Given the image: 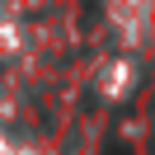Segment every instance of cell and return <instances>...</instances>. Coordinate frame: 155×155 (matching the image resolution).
Returning <instances> with one entry per match:
<instances>
[{
  "label": "cell",
  "mask_w": 155,
  "mask_h": 155,
  "mask_svg": "<svg viewBox=\"0 0 155 155\" xmlns=\"http://www.w3.org/2000/svg\"><path fill=\"white\" fill-rule=\"evenodd\" d=\"M108 155H127V150H122V146H108Z\"/></svg>",
  "instance_id": "1"
}]
</instances>
